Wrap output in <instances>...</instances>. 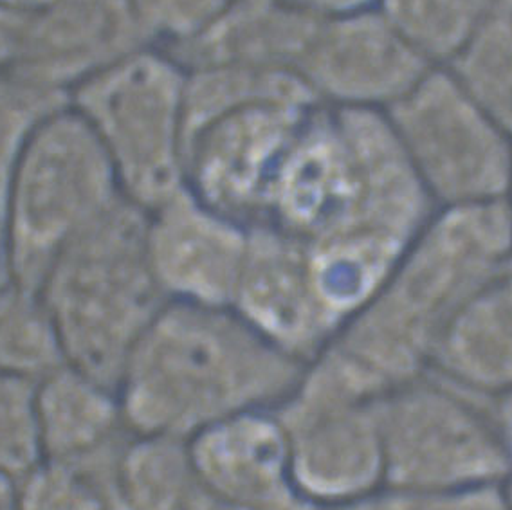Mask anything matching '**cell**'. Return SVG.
<instances>
[{"label":"cell","instance_id":"1","mask_svg":"<svg viewBox=\"0 0 512 510\" xmlns=\"http://www.w3.org/2000/svg\"><path fill=\"white\" fill-rule=\"evenodd\" d=\"M202 337L157 334L139 345L125 368V410L148 437L201 428L229 411L269 395L276 384L251 348L206 345Z\"/></svg>","mask_w":512,"mask_h":510},{"label":"cell","instance_id":"2","mask_svg":"<svg viewBox=\"0 0 512 510\" xmlns=\"http://www.w3.org/2000/svg\"><path fill=\"white\" fill-rule=\"evenodd\" d=\"M195 469L229 510H285L298 507L291 455L275 429L251 420L217 426L197 440ZM302 501V500H300Z\"/></svg>","mask_w":512,"mask_h":510},{"label":"cell","instance_id":"3","mask_svg":"<svg viewBox=\"0 0 512 510\" xmlns=\"http://www.w3.org/2000/svg\"><path fill=\"white\" fill-rule=\"evenodd\" d=\"M123 451L98 447L82 455L44 456L15 483L17 510H123Z\"/></svg>","mask_w":512,"mask_h":510},{"label":"cell","instance_id":"4","mask_svg":"<svg viewBox=\"0 0 512 510\" xmlns=\"http://www.w3.org/2000/svg\"><path fill=\"white\" fill-rule=\"evenodd\" d=\"M119 491L123 510H229L208 489L192 455L168 437L123 451Z\"/></svg>","mask_w":512,"mask_h":510},{"label":"cell","instance_id":"5","mask_svg":"<svg viewBox=\"0 0 512 510\" xmlns=\"http://www.w3.org/2000/svg\"><path fill=\"white\" fill-rule=\"evenodd\" d=\"M85 375H58L37 393L44 456H73L107 446L112 408Z\"/></svg>","mask_w":512,"mask_h":510},{"label":"cell","instance_id":"6","mask_svg":"<svg viewBox=\"0 0 512 510\" xmlns=\"http://www.w3.org/2000/svg\"><path fill=\"white\" fill-rule=\"evenodd\" d=\"M42 458L37 393L26 377L0 372V474L17 483Z\"/></svg>","mask_w":512,"mask_h":510},{"label":"cell","instance_id":"7","mask_svg":"<svg viewBox=\"0 0 512 510\" xmlns=\"http://www.w3.org/2000/svg\"><path fill=\"white\" fill-rule=\"evenodd\" d=\"M15 501V483L0 474V503Z\"/></svg>","mask_w":512,"mask_h":510},{"label":"cell","instance_id":"8","mask_svg":"<svg viewBox=\"0 0 512 510\" xmlns=\"http://www.w3.org/2000/svg\"><path fill=\"white\" fill-rule=\"evenodd\" d=\"M0 510H17V507H15V503H4V505H0Z\"/></svg>","mask_w":512,"mask_h":510}]
</instances>
